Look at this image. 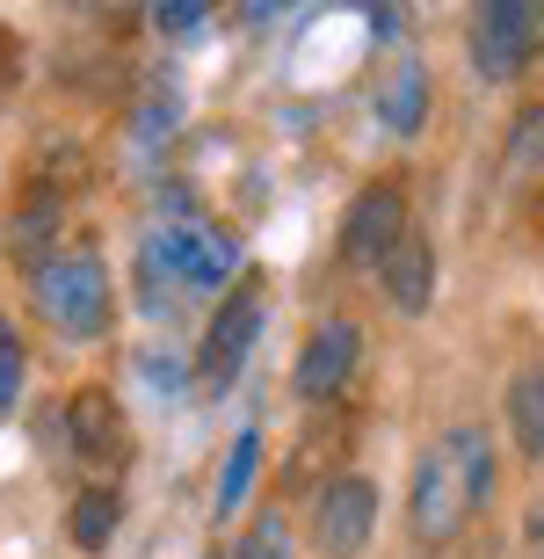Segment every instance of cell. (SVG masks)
Segmentation results:
<instances>
[{"mask_svg": "<svg viewBox=\"0 0 544 559\" xmlns=\"http://www.w3.org/2000/svg\"><path fill=\"white\" fill-rule=\"evenodd\" d=\"M377 284H385V306L392 312H428L436 298V248H428V233H399L392 254L377 262Z\"/></svg>", "mask_w": 544, "mask_h": 559, "instance_id": "cell-10", "label": "cell"}, {"mask_svg": "<svg viewBox=\"0 0 544 559\" xmlns=\"http://www.w3.org/2000/svg\"><path fill=\"white\" fill-rule=\"evenodd\" d=\"M356 349H363V334H356V320H327V328L305 342V356H298V371H291V385H298V400H335L341 393V378L356 371Z\"/></svg>", "mask_w": 544, "mask_h": 559, "instance_id": "cell-9", "label": "cell"}, {"mask_svg": "<svg viewBox=\"0 0 544 559\" xmlns=\"http://www.w3.org/2000/svg\"><path fill=\"white\" fill-rule=\"evenodd\" d=\"M544 167V103H530L508 131V153H501V182H530Z\"/></svg>", "mask_w": 544, "mask_h": 559, "instance_id": "cell-15", "label": "cell"}, {"mask_svg": "<svg viewBox=\"0 0 544 559\" xmlns=\"http://www.w3.org/2000/svg\"><path fill=\"white\" fill-rule=\"evenodd\" d=\"M65 436H73V457H81L95 479H117L131 457V429H124V407L102 393V385H81L65 400Z\"/></svg>", "mask_w": 544, "mask_h": 559, "instance_id": "cell-4", "label": "cell"}, {"mask_svg": "<svg viewBox=\"0 0 544 559\" xmlns=\"http://www.w3.org/2000/svg\"><path fill=\"white\" fill-rule=\"evenodd\" d=\"M377 117H385V131H399V139H414V131L428 124V66H421L414 51H399V59L385 66V81H377Z\"/></svg>", "mask_w": 544, "mask_h": 559, "instance_id": "cell-11", "label": "cell"}, {"mask_svg": "<svg viewBox=\"0 0 544 559\" xmlns=\"http://www.w3.org/2000/svg\"><path fill=\"white\" fill-rule=\"evenodd\" d=\"M494 501V443L480 421L443 429L428 451L414 457V487H407V531L421 545H450L464 523Z\"/></svg>", "mask_w": 544, "mask_h": 559, "instance_id": "cell-1", "label": "cell"}, {"mask_svg": "<svg viewBox=\"0 0 544 559\" xmlns=\"http://www.w3.org/2000/svg\"><path fill=\"white\" fill-rule=\"evenodd\" d=\"M153 29H168V37H196V29H204V8H153Z\"/></svg>", "mask_w": 544, "mask_h": 559, "instance_id": "cell-18", "label": "cell"}, {"mask_svg": "<svg viewBox=\"0 0 544 559\" xmlns=\"http://www.w3.org/2000/svg\"><path fill=\"white\" fill-rule=\"evenodd\" d=\"M254 473H262V436L240 429V436H232V451H226V473H218V516H232V509L247 501Z\"/></svg>", "mask_w": 544, "mask_h": 559, "instance_id": "cell-16", "label": "cell"}, {"mask_svg": "<svg viewBox=\"0 0 544 559\" xmlns=\"http://www.w3.org/2000/svg\"><path fill=\"white\" fill-rule=\"evenodd\" d=\"M232 559H298V552H291V531H283V516H254Z\"/></svg>", "mask_w": 544, "mask_h": 559, "instance_id": "cell-17", "label": "cell"}, {"mask_svg": "<svg viewBox=\"0 0 544 559\" xmlns=\"http://www.w3.org/2000/svg\"><path fill=\"white\" fill-rule=\"evenodd\" d=\"M15 400H22V349L0 342V407H15Z\"/></svg>", "mask_w": 544, "mask_h": 559, "instance_id": "cell-19", "label": "cell"}, {"mask_svg": "<svg viewBox=\"0 0 544 559\" xmlns=\"http://www.w3.org/2000/svg\"><path fill=\"white\" fill-rule=\"evenodd\" d=\"M371 531H377V487L356 479V473H341L335 487L313 501V545L327 559H356L363 545H371Z\"/></svg>", "mask_w": 544, "mask_h": 559, "instance_id": "cell-5", "label": "cell"}, {"mask_svg": "<svg viewBox=\"0 0 544 559\" xmlns=\"http://www.w3.org/2000/svg\"><path fill=\"white\" fill-rule=\"evenodd\" d=\"M51 233H59V197L44 189L37 204H22V211H15V233H8V248H15V262L44 270V248H51Z\"/></svg>", "mask_w": 544, "mask_h": 559, "instance_id": "cell-14", "label": "cell"}, {"mask_svg": "<svg viewBox=\"0 0 544 559\" xmlns=\"http://www.w3.org/2000/svg\"><path fill=\"white\" fill-rule=\"evenodd\" d=\"M254 328H262V290H232L226 306L210 312L204 349H196V378H204L210 393H226L232 378H240V364L254 349Z\"/></svg>", "mask_w": 544, "mask_h": 559, "instance_id": "cell-6", "label": "cell"}, {"mask_svg": "<svg viewBox=\"0 0 544 559\" xmlns=\"http://www.w3.org/2000/svg\"><path fill=\"white\" fill-rule=\"evenodd\" d=\"M65 531H73V545H81V552H102V545L117 538V495H109V487H87V495H73V509H65Z\"/></svg>", "mask_w": 544, "mask_h": 559, "instance_id": "cell-13", "label": "cell"}, {"mask_svg": "<svg viewBox=\"0 0 544 559\" xmlns=\"http://www.w3.org/2000/svg\"><path fill=\"white\" fill-rule=\"evenodd\" d=\"M508 429H516L523 457H544V364L516 371V385H508Z\"/></svg>", "mask_w": 544, "mask_h": 559, "instance_id": "cell-12", "label": "cell"}, {"mask_svg": "<svg viewBox=\"0 0 544 559\" xmlns=\"http://www.w3.org/2000/svg\"><path fill=\"white\" fill-rule=\"evenodd\" d=\"M407 233V197H399L392 182H377V189H363L356 204H349V218H341V262H385L392 254V240Z\"/></svg>", "mask_w": 544, "mask_h": 559, "instance_id": "cell-7", "label": "cell"}, {"mask_svg": "<svg viewBox=\"0 0 544 559\" xmlns=\"http://www.w3.org/2000/svg\"><path fill=\"white\" fill-rule=\"evenodd\" d=\"M530 538H537V559H544V509H530Z\"/></svg>", "mask_w": 544, "mask_h": 559, "instance_id": "cell-20", "label": "cell"}, {"mask_svg": "<svg viewBox=\"0 0 544 559\" xmlns=\"http://www.w3.org/2000/svg\"><path fill=\"white\" fill-rule=\"evenodd\" d=\"M29 298H37V312L59 334H73V342L109 334V270H102L95 248L44 254V270H29Z\"/></svg>", "mask_w": 544, "mask_h": 559, "instance_id": "cell-2", "label": "cell"}, {"mask_svg": "<svg viewBox=\"0 0 544 559\" xmlns=\"http://www.w3.org/2000/svg\"><path fill=\"white\" fill-rule=\"evenodd\" d=\"M537 37H544V8L530 0H494L472 15V73L480 81H516L530 59H537Z\"/></svg>", "mask_w": 544, "mask_h": 559, "instance_id": "cell-3", "label": "cell"}, {"mask_svg": "<svg viewBox=\"0 0 544 559\" xmlns=\"http://www.w3.org/2000/svg\"><path fill=\"white\" fill-rule=\"evenodd\" d=\"M153 262H168L174 284L210 290V284H226V276H232L240 248H232L226 233H210V226H160V233H153Z\"/></svg>", "mask_w": 544, "mask_h": 559, "instance_id": "cell-8", "label": "cell"}]
</instances>
